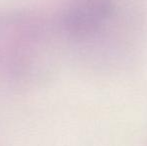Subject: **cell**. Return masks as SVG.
<instances>
[{"mask_svg": "<svg viewBox=\"0 0 147 146\" xmlns=\"http://www.w3.org/2000/svg\"><path fill=\"white\" fill-rule=\"evenodd\" d=\"M113 0H73L65 13L66 30L76 38L95 34L110 18Z\"/></svg>", "mask_w": 147, "mask_h": 146, "instance_id": "cell-1", "label": "cell"}]
</instances>
